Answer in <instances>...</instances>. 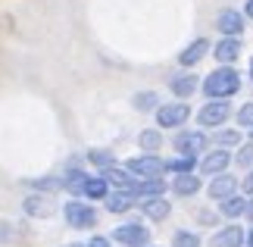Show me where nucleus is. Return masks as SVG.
<instances>
[{
    "label": "nucleus",
    "mask_w": 253,
    "mask_h": 247,
    "mask_svg": "<svg viewBox=\"0 0 253 247\" xmlns=\"http://www.w3.org/2000/svg\"><path fill=\"white\" fill-rule=\"evenodd\" d=\"M138 147L144 153H157L160 147H163V135H160V128H144V132L138 135Z\"/></svg>",
    "instance_id": "a878e982"
},
{
    "label": "nucleus",
    "mask_w": 253,
    "mask_h": 247,
    "mask_svg": "<svg viewBox=\"0 0 253 247\" xmlns=\"http://www.w3.org/2000/svg\"><path fill=\"white\" fill-rule=\"evenodd\" d=\"M106 197H110V182H106L100 172L91 175L87 185H84V200H106Z\"/></svg>",
    "instance_id": "412c9836"
},
{
    "label": "nucleus",
    "mask_w": 253,
    "mask_h": 247,
    "mask_svg": "<svg viewBox=\"0 0 253 247\" xmlns=\"http://www.w3.org/2000/svg\"><path fill=\"white\" fill-rule=\"evenodd\" d=\"M172 147H175V153H181V156H200L210 147V138H207L203 128H178L175 138H172Z\"/></svg>",
    "instance_id": "7ed1b4c3"
},
{
    "label": "nucleus",
    "mask_w": 253,
    "mask_h": 247,
    "mask_svg": "<svg viewBox=\"0 0 253 247\" xmlns=\"http://www.w3.org/2000/svg\"><path fill=\"white\" fill-rule=\"evenodd\" d=\"M241 191H244L247 197L253 194V169H247V175H244V179H241Z\"/></svg>",
    "instance_id": "f704fd0d"
},
{
    "label": "nucleus",
    "mask_w": 253,
    "mask_h": 247,
    "mask_svg": "<svg viewBox=\"0 0 253 247\" xmlns=\"http://www.w3.org/2000/svg\"><path fill=\"white\" fill-rule=\"evenodd\" d=\"M247 232L241 225H222V229L210 238V247H244Z\"/></svg>",
    "instance_id": "4468645a"
},
{
    "label": "nucleus",
    "mask_w": 253,
    "mask_h": 247,
    "mask_svg": "<svg viewBox=\"0 0 253 247\" xmlns=\"http://www.w3.org/2000/svg\"><path fill=\"white\" fill-rule=\"evenodd\" d=\"M87 179H91V175H87L84 169L72 166V169L63 175V191H69L72 197H84V185H87Z\"/></svg>",
    "instance_id": "aec40b11"
},
{
    "label": "nucleus",
    "mask_w": 253,
    "mask_h": 247,
    "mask_svg": "<svg viewBox=\"0 0 253 247\" xmlns=\"http://www.w3.org/2000/svg\"><path fill=\"white\" fill-rule=\"evenodd\" d=\"M131 106L138 113H157L163 103H160V94L157 91H138V94L131 97Z\"/></svg>",
    "instance_id": "b1692460"
},
{
    "label": "nucleus",
    "mask_w": 253,
    "mask_h": 247,
    "mask_svg": "<svg viewBox=\"0 0 253 247\" xmlns=\"http://www.w3.org/2000/svg\"><path fill=\"white\" fill-rule=\"evenodd\" d=\"M87 247H113V238H106V235H94V238L87 241Z\"/></svg>",
    "instance_id": "72a5a7b5"
},
{
    "label": "nucleus",
    "mask_w": 253,
    "mask_h": 247,
    "mask_svg": "<svg viewBox=\"0 0 253 247\" xmlns=\"http://www.w3.org/2000/svg\"><path fill=\"white\" fill-rule=\"evenodd\" d=\"M244 16L253 19V0H247V3H244Z\"/></svg>",
    "instance_id": "4c0bfd02"
},
{
    "label": "nucleus",
    "mask_w": 253,
    "mask_h": 247,
    "mask_svg": "<svg viewBox=\"0 0 253 247\" xmlns=\"http://www.w3.org/2000/svg\"><path fill=\"white\" fill-rule=\"evenodd\" d=\"M147 247H153V244H147Z\"/></svg>",
    "instance_id": "37998d69"
},
{
    "label": "nucleus",
    "mask_w": 253,
    "mask_h": 247,
    "mask_svg": "<svg viewBox=\"0 0 253 247\" xmlns=\"http://www.w3.org/2000/svg\"><path fill=\"white\" fill-rule=\"evenodd\" d=\"M216 28L222 32V38H241L247 28V16L241 9H222L216 16Z\"/></svg>",
    "instance_id": "6e6552de"
},
{
    "label": "nucleus",
    "mask_w": 253,
    "mask_h": 247,
    "mask_svg": "<svg viewBox=\"0 0 253 247\" xmlns=\"http://www.w3.org/2000/svg\"><path fill=\"white\" fill-rule=\"evenodd\" d=\"M110 238H113L116 244H122V247H147V244H150V229H147L141 219H134V222L116 225Z\"/></svg>",
    "instance_id": "39448f33"
},
{
    "label": "nucleus",
    "mask_w": 253,
    "mask_h": 247,
    "mask_svg": "<svg viewBox=\"0 0 253 247\" xmlns=\"http://www.w3.org/2000/svg\"><path fill=\"white\" fill-rule=\"evenodd\" d=\"M244 219H247V222H253V194L247 197V206H244Z\"/></svg>",
    "instance_id": "e433bc0d"
},
{
    "label": "nucleus",
    "mask_w": 253,
    "mask_h": 247,
    "mask_svg": "<svg viewBox=\"0 0 253 247\" xmlns=\"http://www.w3.org/2000/svg\"><path fill=\"white\" fill-rule=\"evenodd\" d=\"M125 169H128L138 182H147V179H163L166 175V160L157 153H141L134 156V160L125 163Z\"/></svg>",
    "instance_id": "20e7f679"
},
{
    "label": "nucleus",
    "mask_w": 253,
    "mask_h": 247,
    "mask_svg": "<svg viewBox=\"0 0 253 247\" xmlns=\"http://www.w3.org/2000/svg\"><path fill=\"white\" fill-rule=\"evenodd\" d=\"M66 247H87V244H66Z\"/></svg>",
    "instance_id": "a19ab883"
},
{
    "label": "nucleus",
    "mask_w": 253,
    "mask_h": 247,
    "mask_svg": "<svg viewBox=\"0 0 253 247\" xmlns=\"http://www.w3.org/2000/svg\"><path fill=\"white\" fill-rule=\"evenodd\" d=\"M63 219H66V225H72V229H94L97 225V210L84 200V197H72V200L63 203Z\"/></svg>",
    "instance_id": "f03ea898"
},
{
    "label": "nucleus",
    "mask_w": 253,
    "mask_h": 247,
    "mask_svg": "<svg viewBox=\"0 0 253 247\" xmlns=\"http://www.w3.org/2000/svg\"><path fill=\"white\" fill-rule=\"evenodd\" d=\"M188 119H191V106L184 103V100L163 103L160 110H157V125L160 128H181Z\"/></svg>",
    "instance_id": "0eeeda50"
},
{
    "label": "nucleus",
    "mask_w": 253,
    "mask_h": 247,
    "mask_svg": "<svg viewBox=\"0 0 253 247\" xmlns=\"http://www.w3.org/2000/svg\"><path fill=\"white\" fill-rule=\"evenodd\" d=\"M250 82H253V60H250Z\"/></svg>",
    "instance_id": "ea45409f"
},
{
    "label": "nucleus",
    "mask_w": 253,
    "mask_h": 247,
    "mask_svg": "<svg viewBox=\"0 0 253 247\" xmlns=\"http://www.w3.org/2000/svg\"><path fill=\"white\" fill-rule=\"evenodd\" d=\"M138 206H141V213L147 216L150 222H163V219L172 213V200H166V194H160V197H144V200H138Z\"/></svg>",
    "instance_id": "f8f14e48"
},
{
    "label": "nucleus",
    "mask_w": 253,
    "mask_h": 247,
    "mask_svg": "<svg viewBox=\"0 0 253 247\" xmlns=\"http://www.w3.org/2000/svg\"><path fill=\"white\" fill-rule=\"evenodd\" d=\"M197 222H203V225H216L219 216L212 213V210H197Z\"/></svg>",
    "instance_id": "473e14b6"
},
{
    "label": "nucleus",
    "mask_w": 253,
    "mask_h": 247,
    "mask_svg": "<svg viewBox=\"0 0 253 247\" xmlns=\"http://www.w3.org/2000/svg\"><path fill=\"white\" fill-rule=\"evenodd\" d=\"M241 50H244L241 38H219V41L212 44V56H216L219 66H231L241 56Z\"/></svg>",
    "instance_id": "9d476101"
},
{
    "label": "nucleus",
    "mask_w": 253,
    "mask_h": 247,
    "mask_svg": "<svg viewBox=\"0 0 253 247\" xmlns=\"http://www.w3.org/2000/svg\"><path fill=\"white\" fill-rule=\"evenodd\" d=\"M207 194H210L216 203H219V200H225V197L238 194V179H235V175H228V172L212 175V182H210V188H207Z\"/></svg>",
    "instance_id": "dca6fc26"
},
{
    "label": "nucleus",
    "mask_w": 253,
    "mask_h": 247,
    "mask_svg": "<svg viewBox=\"0 0 253 247\" xmlns=\"http://www.w3.org/2000/svg\"><path fill=\"white\" fill-rule=\"evenodd\" d=\"M106 213H116V216H122V213H128L138 206V197H134L131 191H110V197H106Z\"/></svg>",
    "instance_id": "f3484780"
},
{
    "label": "nucleus",
    "mask_w": 253,
    "mask_h": 247,
    "mask_svg": "<svg viewBox=\"0 0 253 247\" xmlns=\"http://www.w3.org/2000/svg\"><path fill=\"white\" fill-rule=\"evenodd\" d=\"M100 175H103L106 182H110L113 191H134V185H138V179H134V175L125 169V166H119V163L110 166V169H103Z\"/></svg>",
    "instance_id": "2eb2a0df"
},
{
    "label": "nucleus",
    "mask_w": 253,
    "mask_h": 247,
    "mask_svg": "<svg viewBox=\"0 0 253 247\" xmlns=\"http://www.w3.org/2000/svg\"><path fill=\"white\" fill-rule=\"evenodd\" d=\"M22 210H25V216H35V219H50V216L56 213V200L50 194L35 191V194H28L22 200Z\"/></svg>",
    "instance_id": "1a4fd4ad"
},
{
    "label": "nucleus",
    "mask_w": 253,
    "mask_h": 247,
    "mask_svg": "<svg viewBox=\"0 0 253 247\" xmlns=\"http://www.w3.org/2000/svg\"><path fill=\"white\" fill-rule=\"evenodd\" d=\"M212 141H216V147L231 150V147H241V132H238V128H216Z\"/></svg>",
    "instance_id": "bb28decb"
},
{
    "label": "nucleus",
    "mask_w": 253,
    "mask_h": 247,
    "mask_svg": "<svg viewBox=\"0 0 253 247\" xmlns=\"http://www.w3.org/2000/svg\"><path fill=\"white\" fill-rule=\"evenodd\" d=\"M169 91L178 97V100H188V97L197 91V75H191V72L172 75V78H169Z\"/></svg>",
    "instance_id": "6ab92c4d"
},
{
    "label": "nucleus",
    "mask_w": 253,
    "mask_h": 247,
    "mask_svg": "<svg viewBox=\"0 0 253 247\" xmlns=\"http://www.w3.org/2000/svg\"><path fill=\"white\" fill-rule=\"evenodd\" d=\"M200 88L210 100H228V97H235L241 91V72L235 66H219L203 78Z\"/></svg>",
    "instance_id": "f257e3e1"
},
{
    "label": "nucleus",
    "mask_w": 253,
    "mask_h": 247,
    "mask_svg": "<svg viewBox=\"0 0 253 247\" xmlns=\"http://www.w3.org/2000/svg\"><path fill=\"white\" fill-rule=\"evenodd\" d=\"M207 53H212V44L207 41V38H197V41H191V44L178 53V66H181V69H194Z\"/></svg>",
    "instance_id": "9b49d317"
},
{
    "label": "nucleus",
    "mask_w": 253,
    "mask_h": 247,
    "mask_svg": "<svg viewBox=\"0 0 253 247\" xmlns=\"http://www.w3.org/2000/svg\"><path fill=\"white\" fill-rule=\"evenodd\" d=\"M250 141H253V128H250Z\"/></svg>",
    "instance_id": "79ce46f5"
},
{
    "label": "nucleus",
    "mask_w": 253,
    "mask_h": 247,
    "mask_svg": "<svg viewBox=\"0 0 253 247\" xmlns=\"http://www.w3.org/2000/svg\"><path fill=\"white\" fill-rule=\"evenodd\" d=\"M197 169H200L197 156H181V153H175L172 160H166V172H172V175H188V172H197Z\"/></svg>",
    "instance_id": "5701e85b"
},
{
    "label": "nucleus",
    "mask_w": 253,
    "mask_h": 247,
    "mask_svg": "<svg viewBox=\"0 0 253 247\" xmlns=\"http://www.w3.org/2000/svg\"><path fill=\"white\" fill-rule=\"evenodd\" d=\"M244 247H253V229H247V241H244Z\"/></svg>",
    "instance_id": "58836bf2"
},
{
    "label": "nucleus",
    "mask_w": 253,
    "mask_h": 247,
    "mask_svg": "<svg viewBox=\"0 0 253 247\" xmlns=\"http://www.w3.org/2000/svg\"><path fill=\"white\" fill-rule=\"evenodd\" d=\"M200 175L197 172H188V175H175L172 179V194L175 197H194V194H200Z\"/></svg>",
    "instance_id": "a211bd4d"
},
{
    "label": "nucleus",
    "mask_w": 253,
    "mask_h": 247,
    "mask_svg": "<svg viewBox=\"0 0 253 247\" xmlns=\"http://www.w3.org/2000/svg\"><path fill=\"white\" fill-rule=\"evenodd\" d=\"M244 206H247V194H231L225 200H219V213L225 219H238V216H244Z\"/></svg>",
    "instance_id": "4be33fe9"
},
{
    "label": "nucleus",
    "mask_w": 253,
    "mask_h": 247,
    "mask_svg": "<svg viewBox=\"0 0 253 247\" xmlns=\"http://www.w3.org/2000/svg\"><path fill=\"white\" fill-rule=\"evenodd\" d=\"M235 163L241 166V169H253V141H247V144H241V147H238Z\"/></svg>",
    "instance_id": "7c9ffc66"
},
{
    "label": "nucleus",
    "mask_w": 253,
    "mask_h": 247,
    "mask_svg": "<svg viewBox=\"0 0 253 247\" xmlns=\"http://www.w3.org/2000/svg\"><path fill=\"white\" fill-rule=\"evenodd\" d=\"M228 116H231V103L228 100H210V103H203L197 110V125L216 132V128H222L228 122Z\"/></svg>",
    "instance_id": "423d86ee"
},
{
    "label": "nucleus",
    "mask_w": 253,
    "mask_h": 247,
    "mask_svg": "<svg viewBox=\"0 0 253 247\" xmlns=\"http://www.w3.org/2000/svg\"><path fill=\"white\" fill-rule=\"evenodd\" d=\"M35 188V191H41V194H53V191H63V179H53V175H47V179H35V182H28Z\"/></svg>",
    "instance_id": "c756f323"
},
{
    "label": "nucleus",
    "mask_w": 253,
    "mask_h": 247,
    "mask_svg": "<svg viewBox=\"0 0 253 247\" xmlns=\"http://www.w3.org/2000/svg\"><path fill=\"white\" fill-rule=\"evenodd\" d=\"M235 119H238V125H241V128H253V100L241 106V110L235 113Z\"/></svg>",
    "instance_id": "2f4dec72"
},
{
    "label": "nucleus",
    "mask_w": 253,
    "mask_h": 247,
    "mask_svg": "<svg viewBox=\"0 0 253 247\" xmlns=\"http://www.w3.org/2000/svg\"><path fill=\"white\" fill-rule=\"evenodd\" d=\"M131 194L138 197V200H144V197H160V194H166V182H163V179H147V182H138Z\"/></svg>",
    "instance_id": "393cba45"
},
{
    "label": "nucleus",
    "mask_w": 253,
    "mask_h": 247,
    "mask_svg": "<svg viewBox=\"0 0 253 247\" xmlns=\"http://www.w3.org/2000/svg\"><path fill=\"white\" fill-rule=\"evenodd\" d=\"M172 247H200V235L188 232V229H178L172 235Z\"/></svg>",
    "instance_id": "c85d7f7f"
},
{
    "label": "nucleus",
    "mask_w": 253,
    "mask_h": 247,
    "mask_svg": "<svg viewBox=\"0 0 253 247\" xmlns=\"http://www.w3.org/2000/svg\"><path fill=\"white\" fill-rule=\"evenodd\" d=\"M228 166H231V153L225 147H219V150H210L200 160V175H222Z\"/></svg>",
    "instance_id": "ddd939ff"
},
{
    "label": "nucleus",
    "mask_w": 253,
    "mask_h": 247,
    "mask_svg": "<svg viewBox=\"0 0 253 247\" xmlns=\"http://www.w3.org/2000/svg\"><path fill=\"white\" fill-rule=\"evenodd\" d=\"M87 163L103 172V169H110V166H116V156H113V150H87Z\"/></svg>",
    "instance_id": "cd10ccee"
},
{
    "label": "nucleus",
    "mask_w": 253,
    "mask_h": 247,
    "mask_svg": "<svg viewBox=\"0 0 253 247\" xmlns=\"http://www.w3.org/2000/svg\"><path fill=\"white\" fill-rule=\"evenodd\" d=\"M9 238H13V222L0 219V241H9Z\"/></svg>",
    "instance_id": "c9c22d12"
}]
</instances>
